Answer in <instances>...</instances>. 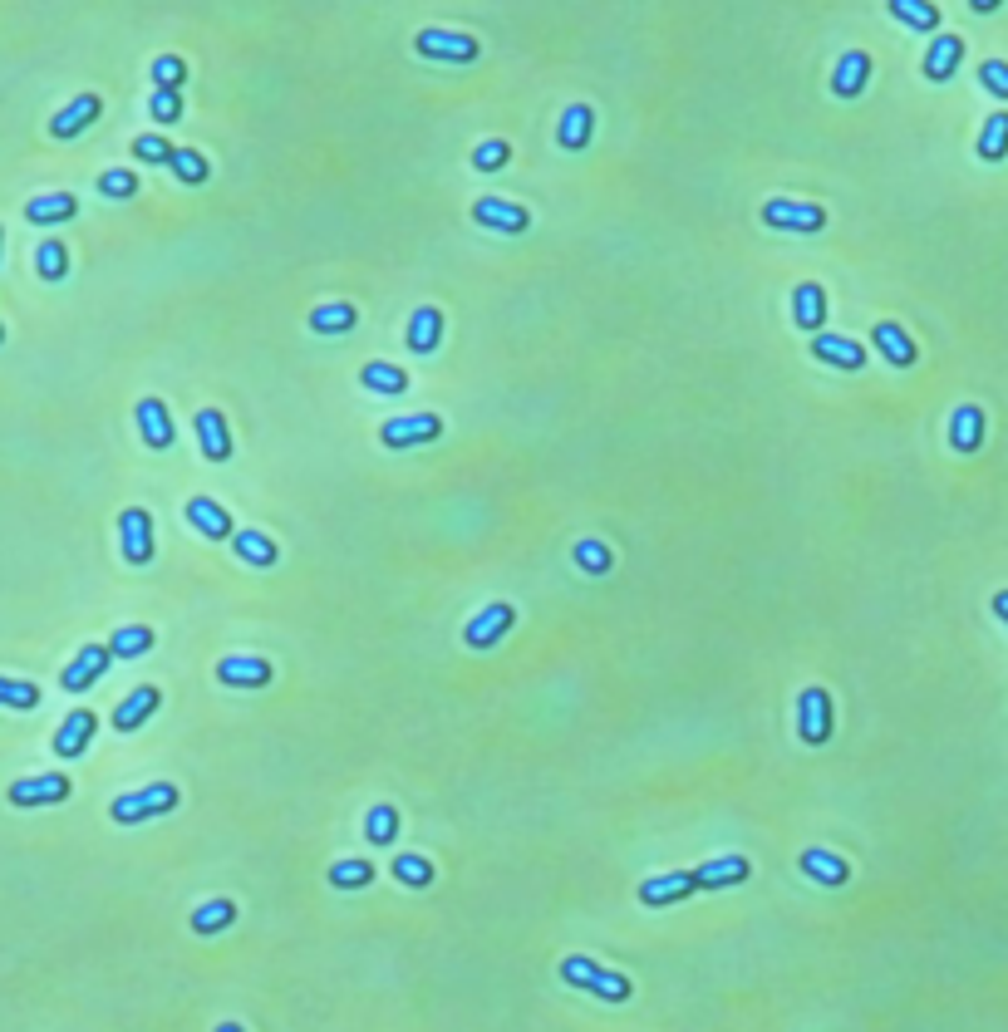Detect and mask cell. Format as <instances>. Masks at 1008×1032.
<instances>
[{"label":"cell","mask_w":1008,"mask_h":1032,"mask_svg":"<svg viewBox=\"0 0 1008 1032\" xmlns=\"http://www.w3.org/2000/svg\"><path fill=\"white\" fill-rule=\"evenodd\" d=\"M217 1032H241V1028H237V1023H222V1028H217Z\"/></svg>","instance_id":"cell-52"},{"label":"cell","mask_w":1008,"mask_h":1032,"mask_svg":"<svg viewBox=\"0 0 1008 1032\" xmlns=\"http://www.w3.org/2000/svg\"><path fill=\"white\" fill-rule=\"evenodd\" d=\"M158 703H163V693L153 684H143V688H133L128 698H123L119 708H114V728L119 733H133V728H143L153 713H158Z\"/></svg>","instance_id":"cell-25"},{"label":"cell","mask_w":1008,"mask_h":1032,"mask_svg":"<svg viewBox=\"0 0 1008 1032\" xmlns=\"http://www.w3.org/2000/svg\"><path fill=\"white\" fill-rule=\"evenodd\" d=\"M763 222L777 231H822L831 222L827 207L817 202H792V197H768L763 202Z\"/></svg>","instance_id":"cell-4"},{"label":"cell","mask_w":1008,"mask_h":1032,"mask_svg":"<svg viewBox=\"0 0 1008 1032\" xmlns=\"http://www.w3.org/2000/svg\"><path fill=\"white\" fill-rule=\"evenodd\" d=\"M119 546H123V561H128V566H148V561H153V512L128 507V512L119 516Z\"/></svg>","instance_id":"cell-8"},{"label":"cell","mask_w":1008,"mask_h":1032,"mask_svg":"<svg viewBox=\"0 0 1008 1032\" xmlns=\"http://www.w3.org/2000/svg\"><path fill=\"white\" fill-rule=\"evenodd\" d=\"M10 806H55L69 797V777L64 772H45V777H25V782H10Z\"/></svg>","instance_id":"cell-13"},{"label":"cell","mask_w":1008,"mask_h":1032,"mask_svg":"<svg viewBox=\"0 0 1008 1032\" xmlns=\"http://www.w3.org/2000/svg\"><path fill=\"white\" fill-rule=\"evenodd\" d=\"M812 359H822L827 369H841V374H856V369H866V344L861 340H846V335H812Z\"/></svg>","instance_id":"cell-10"},{"label":"cell","mask_w":1008,"mask_h":1032,"mask_svg":"<svg viewBox=\"0 0 1008 1032\" xmlns=\"http://www.w3.org/2000/svg\"><path fill=\"white\" fill-rule=\"evenodd\" d=\"M374 880V865L369 860H335L330 865V885L335 890H364Z\"/></svg>","instance_id":"cell-40"},{"label":"cell","mask_w":1008,"mask_h":1032,"mask_svg":"<svg viewBox=\"0 0 1008 1032\" xmlns=\"http://www.w3.org/2000/svg\"><path fill=\"white\" fill-rule=\"evenodd\" d=\"M99 192H104V197H114V202H128V197H138V172H128V168L99 172Z\"/></svg>","instance_id":"cell-43"},{"label":"cell","mask_w":1008,"mask_h":1032,"mask_svg":"<svg viewBox=\"0 0 1008 1032\" xmlns=\"http://www.w3.org/2000/svg\"><path fill=\"white\" fill-rule=\"evenodd\" d=\"M994 615L1008 625V590H999V595H994Z\"/></svg>","instance_id":"cell-51"},{"label":"cell","mask_w":1008,"mask_h":1032,"mask_svg":"<svg viewBox=\"0 0 1008 1032\" xmlns=\"http://www.w3.org/2000/svg\"><path fill=\"white\" fill-rule=\"evenodd\" d=\"M109 659H114V649H109V644H84V649L74 654V664L60 674V688H64V693H84V688H94L99 679H104Z\"/></svg>","instance_id":"cell-9"},{"label":"cell","mask_w":1008,"mask_h":1032,"mask_svg":"<svg viewBox=\"0 0 1008 1032\" xmlns=\"http://www.w3.org/2000/svg\"><path fill=\"white\" fill-rule=\"evenodd\" d=\"M797 865H802V875H807V880H817V885H827V890H836V885H846V880H851V865H846L841 856H831V851H822V846L802 851V856H797Z\"/></svg>","instance_id":"cell-26"},{"label":"cell","mask_w":1008,"mask_h":1032,"mask_svg":"<svg viewBox=\"0 0 1008 1032\" xmlns=\"http://www.w3.org/2000/svg\"><path fill=\"white\" fill-rule=\"evenodd\" d=\"M443 340V310L438 305H418L409 315V349L414 354H433Z\"/></svg>","instance_id":"cell-28"},{"label":"cell","mask_w":1008,"mask_h":1032,"mask_svg":"<svg viewBox=\"0 0 1008 1032\" xmlns=\"http://www.w3.org/2000/svg\"><path fill=\"white\" fill-rule=\"evenodd\" d=\"M148 114H153V123H178L182 118V89H153Z\"/></svg>","instance_id":"cell-47"},{"label":"cell","mask_w":1008,"mask_h":1032,"mask_svg":"<svg viewBox=\"0 0 1008 1032\" xmlns=\"http://www.w3.org/2000/svg\"><path fill=\"white\" fill-rule=\"evenodd\" d=\"M99 114H104V99H99V94H79L74 104H64L60 114L50 118V133H55V138H79Z\"/></svg>","instance_id":"cell-21"},{"label":"cell","mask_w":1008,"mask_h":1032,"mask_svg":"<svg viewBox=\"0 0 1008 1032\" xmlns=\"http://www.w3.org/2000/svg\"><path fill=\"white\" fill-rule=\"evenodd\" d=\"M443 433V418L438 413H409V418H389L379 428V443L384 448H423Z\"/></svg>","instance_id":"cell-7"},{"label":"cell","mask_w":1008,"mask_h":1032,"mask_svg":"<svg viewBox=\"0 0 1008 1032\" xmlns=\"http://www.w3.org/2000/svg\"><path fill=\"white\" fill-rule=\"evenodd\" d=\"M133 418H138V433H143V443H148L153 453H168V448H173L178 428H173V413H168L163 399H138Z\"/></svg>","instance_id":"cell-12"},{"label":"cell","mask_w":1008,"mask_h":1032,"mask_svg":"<svg viewBox=\"0 0 1008 1032\" xmlns=\"http://www.w3.org/2000/svg\"><path fill=\"white\" fill-rule=\"evenodd\" d=\"M473 222L487 231H507V236H522L532 227V212L517 207V202H502V197H477L473 202Z\"/></svg>","instance_id":"cell-11"},{"label":"cell","mask_w":1008,"mask_h":1032,"mask_svg":"<svg viewBox=\"0 0 1008 1032\" xmlns=\"http://www.w3.org/2000/svg\"><path fill=\"white\" fill-rule=\"evenodd\" d=\"M182 516H187V521H192L207 541H227V536H237V531H232V516L222 512L212 497H192V502L182 507Z\"/></svg>","instance_id":"cell-27"},{"label":"cell","mask_w":1008,"mask_h":1032,"mask_svg":"<svg viewBox=\"0 0 1008 1032\" xmlns=\"http://www.w3.org/2000/svg\"><path fill=\"white\" fill-rule=\"evenodd\" d=\"M576 566H581L586 575H610L615 556H610L605 541H581V546H576Z\"/></svg>","instance_id":"cell-44"},{"label":"cell","mask_w":1008,"mask_h":1032,"mask_svg":"<svg viewBox=\"0 0 1008 1032\" xmlns=\"http://www.w3.org/2000/svg\"><path fill=\"white\" fill-rule=\"evenodd\" d=\"M168 168L178 172V182H187V187H202V182L212 177V168H207V158H202L197 148H178Z\"/></svg>","instance_id":"cell-41"},{"label":"cell","mask_w":1008,"mask_h":1032,"mask_svg":"<svg viewBox=\"0 0 1008 1032\" xmlns=\"http://www.w3.org/2000/svg\"><path fill=\"white\" fill-rule=\"evenodd\" d=\"M94 733H99V718H94L89 708H74V713L60 723V733H55V757H64V762L79 757L84 747L94 743Z\"/></svg>","instance_id":"cell-17"},{"label":"cell","mask_w":1008,"mask_h":1032,"mask_svg":"<svg viewBox=\"0 0 1008 1032\" xmlns=\"http://www.w3.org/2000/svg\"><path fill=\"white\" fill-rule=\"evenodd\" d=\"M984 443V408L979 403H959L949 418V448L954 453H979Z\"/></svg>","instance_id":"cell-23"},{"label":"cell","mask_w":1008,"mask_h":1032,"mask_svg":"<svg viewBox=\"0 0 1008 1032\" xmlns=\"http://www.w3.org/2000/svg\"><path fill=\"white\" fill-rule=\"evenodd\" d=\"M561 978H566L571 988H586L591 998H605V1003H630V998H635V983H630V978L605 969V964H595L586 954L561 959Z\"/></svg>","instance_id":"cell-1"},{"label":"cell","mask_w":1008,"mask_h":1032,"mask_svg":"<svg viewBox=\"0 0 1008 1032\" xmlns=\"http://www.w3.org/2000/svg\"><path fill=\"white\" fill-rule=\"evenodd\" d=\"M359 384H364L369 394H404V389H409V374H404L399 364H389V359H369V364L359 369Z\"/></svg>","instance_id":"cell-32"},{"label":"cell","mask_w":1008,"mask_h":1032,"mask_svg":"<svg viewBox=\"0 0 1008 1032\" xmlns=\"http://www.w3.org/2000/svg\"><path fill=\"white\" fill-rule=\"evenodd\" d=\"M35 271H40V281H64L69 276V246L64 241H40L35 246Z\"/></svg>","instance_id":"cell-37"},{"label":"cell","mask_w":1008,"mask_h":1032,"mask_svg":"<svg viewBox=\"0 0 1008 1032\" xmlns=\"http://www.w3.org/2000/svg\"><path fill=\"white\" fill-rule=\"evenodd\" d=\"M74 212H79L74 192H45V197H30V202H25V217H30L35 227H55V222H69Z\"/></svg>","instance_id":"cell-30"},{"label":"cell","mask_w":1008,"mask_h":1032,"mask_svg":"<svg viewBox=\"0 0 1008 1032\" xmlns=\"http://www.w3.org/2000/svg\"><path fill=\"white\" fill-rule=\"evenodd\" d=\"M217 679L227 688H266L271 684V664L256 659V654H232L217 664Z\"/></svg>","instance_id":"cell-22"},{"label":"cell","mask_w":1008,"mask_h":1032,"mask_svg":"<svg viewBox=\"0 0 1008 1032\" xmlns=\"http://www.w3.org/2000/svg\"><path fill=\"white\" fill-rule=\"evenodd\" d=\"M232 551H237V556H241V561H246V566H256V571H271V566L281 561V551H276V541H271L266 531H251V526H246V531H237V536H232Z\"/></svg>","instance_id":"cell-29"},{"label":"cell","mask_w":1008,"mask_h":1032,"mask_svg":"<svg viewBox=\"0 0 1008 1032\" xmlns=\"http://www.w3.org/2000/svg\"><path fill=\"white\" fill-rule=\"evenodd\" d=\"M0 340H5V325H0Z\"/></svg>","instance_id":"cell-53"},{"label":"cell","mask_w":1008,"mask_h":1032,"mask_svg":"<svg viewBox=\"0 0 1008 1032\" xmlns=\"http://www.w3.org/2000/svg\"><path fill=\"white\" fill-rule=\"evenodd\" d=\"M886 10L910 30H940V10L930 0H890Z\"/></svg>","instance_id":"cell-34"},{"label":"cell","mask_w":1008,"mask_h":1032,"mask_svg":"<svg viewBox=\"0 0 1008 1032\" xmlns=\"http://www.w3.org/2000/svg\"><path fill=\"white\" fill-rule=\"evenodd\" d=\"M394 836H399V811L389 802L369 806V816H364V841H369V846H389Z\"/></svg>","instance_id":"cell-35"},{"label":"cell","mask_w":1008,"mask_h":1032,"mask_svg":"<svg viewBox=\"0 0 1008 1032\" xmlns=\"http://www.w3.org/2000/svg\"><path fill=\"white\" fill-rule=\"evenodd\" d=\"M178 802H182V792L173 782H153V787H143V792L119 797V802L109 806V816H114L119 826H138V821H148V816H168Z\"/></svg>","instance_id":"cell-2"},{"label":"cell","mask_w":1008,"mask_h":1032,"mask_svg":"<svg viewBox=\"0 0 1008 1032\" xmlns=\"http://www.w3.org/2000/svg\"><path fill=\"white\" fill-rule=\"evenodd\" d=\"M979 84H984L994 99H1008V64L1004 59H984V64H979Z\"/></svg>","instance_id":"cell-50"},{"label":"cell","mask_w":1008,"mask_h":1032,"mask_svg":"<svg viewBox=\"0 0 1008 1032\" xmlns=\"http://www.w3.org/2000/svg\"><path fill=\"white\" fill-rule=\"evenodd\" d=\"M748 875H753L748 856H718V860H704V865L694 870L699 890H728V885H743Z\"/></svg>","instance_id":"cell-24"},{"label":"cell","mask_w":1008,"mask_h":1032,"mask_svg":"<svg viewBox=\"0 0 1008 1032\" xmlns=\"http://www.w3.org/2000/svg\"><path fill=\"white\" fill-rule=\"evenodd\" d=\"M517 625V605H507V600H492V605H482L473 620L463 625V644L468 649H492V644H502L507 639V630Z\"/></svg>","instance_id":"cell-3"},{"label":"cell","mask_w":1008,"mask_h":1032,"mask_svg":"<svg viewBox=\"0 0 1008 1032\" xmlns=\"http://www.w3.org/2000/svg\"><path fill=\"white\" fill-rule=\"evenodd\" d=\"M0 703L5 708H40V688L25 679H0Z\"/></svg>","instance_id":"cell-48"},{"label":"cell","mask_w":1008,"mask_h":1032,"mask_svg":"<svg viewBox=\"0 0 1008 1032\" xmlns=\"http://www.w3.org/2000/svg\"><path fill=\"white\" fill-rule=\"evenodd\" d=\"M359 325V310L350 300H335V305H320L310 310V335H345Z\"/></svg>","instance_id":"cell-33"},{"label":"cell","mask_w":1008,"mask_h":1032,"mask_svg":"<svg viewBox=\"0 0 1008 1032\" xmlns=\"http://www.w3.org/2000/svg\"><path fill=\"white\" fill-rule=\"evenodd\" d=\"M1008 153V114H994L989 123H984V133H979V158L984 163H1004Z\"/></svg>","instance_id":"cell-39"},{"label":"cell","mask_w":1008,"mask_h":1032,"mask_svg":"<svg viewBox=\"0 0 1008 1032\" xmlns=\"http://www.w3.org/2000/svg\"><path fill=\"white\" fill-rule=\"evenodd\" d=\"M182 79H187V64L178 55L153 59V89H182Z\"/></svg>","instance_id":"cell-49"},{"label":"cell","mask_w":1008,"mask_h":1032,"mask_svg":"<svg viewBox=\"0 0 1008 1032\" xmlns=\"http://www.w3.org/2000/svg\"><path fill=\"white\" fill-rule=\"evenodd\" d=\"M797 733H802V743L822 747L831 738V698L827 688H802L797 693Z\"/></svg>","instance_id":"cell-6"},{"label":"cell","mask_w":1008,"mask_h":1032,"mask_svg":"<svg viewBox=\"0 0 1008 1032\" xmlns=\"http://www.w3.org/2000/svg\"><path fill=\"white\" fill-rule=\"evenodd\" d=\"M197 443H202V458L207 462H227L232 458V428L217 408H197Z\"/></svg>","instance_id":"cell-15"},{"label":"cell","mask_w":1008,"mask_h":1032,"mask_svg":"<svg viewBox=\"0 0 1008 1032\" xmlns=\"http://www.w3.org/2000/svg\"><path fill=\"white\" fill-rule=\"evenodd\" d=\"M394 880L409 885V890H423V885H433V865H428V856H399L394 860Z\"/></svg>","instance_id":"cell-42"},{"label":"cell","mask_w":1008,"mask_h":1032,"mask_svg":"<svg viewBox=\"0 0 1008 1032\" xmlns=\"http://www.w3.org/2000/svg\"><path fill=\"white\" fill-rule=\"evenodd\" d=\"M792 320H797V330L822 335V325H827V290L817 286V281H802V286L792 290Z\"/></svg>","instance_id":"cell-18"},{"label":"cell","mask_w":1008,"mask_h":1032,"mask_svg":"<svg viewBox=\"0 0 1008 1032\" xmlns=\"http://www.w3.org/2000/svg\"><path fill=\"white\" fill-rule=\"evenodd\" d=\"M699 890V880H694V870H674V875H654V880H645L640 885V905H650V910H659V905H679V900H689Z\"/></svg>","instance_id":"cell-14"},{"label":"cell","mask_w":1008,"mask_h":1032,"mask_svg":"<svg viewBox=\"0 0 1008 1032\" xmlns=\"http://www.w3.org/2000/svg\"><path fill=\"white\" fill-rule=\"evenodd\" d=\"M871 344L886 354V364L890 369H910L915 359H920V344L910 340V330H900L895 320H881L876 330H871Z\"/></svg>","instance_id":"cell-16"},{"label":"cell","mask_w":1008,"mask_h":1032,"mask_svg":"<svg viewBox=\"0 0 1008 1032\" xmlns=\"http://www.w3.org/2000/svg\"><path fill=\"white\" fill-rule=\"evenodd\" d=\"M109 649H114V659H138V654L153 649V630L148 625H123V630H114Z\"/></svg>","instance_id":"cell-38"},{"label":"cell","mask_w":1008,"mask_h":1032,"mask_svg":"<svg viewBox=\"0 0 1008 1032\" xmlns=\"http://www.w3.org/2000/svg\"><path fill=\"white\" fill-rule=\"evenodd\" d=\"M866 79H871V55L866 50H846L836 59V69H831V94L836 99H856L866 89Z\"/></svg>","instance_id":"cell-19"},{"label":"cell","mask_w":1008,"mask_h":1032,"mask_svg":"<svg viewBox=\"0 0 1008 1032\" xmlns=\"http://www.w3.org/2000/svg\"><path fill=\"white\" fill-rule=\"evenodd\" d=\"M173 143L163 138V133H143V138H133V158L138 163H173Z\"/></svg>","instance_id":"cell-46"},{"label":"cell","mask_w":1008,"mask_h":1032,"mask_svg":"<svg viewBox=\"0 0 1008 1032\" xmlns=\"http://www.w3.org/2000/svg\"><path fill=\"white\" fill-rule=\"evenodd\" d=\"M507 163H512V143H507V138H487V143H477V153H473L477 172H497V168H507Z\"/></svg>","instance_id":"cell-45"},{"label":"cell","mask_w":1008,"mask_h":1032,"mask_svg":"<svg viewBox=\"0 0 1008 1032\" xmlns=\"http://www.w3.org/2000/svg\"><path fill=\"white\" fill-rule=\"evenodd\" d=\"M595 138V114L586 109V104H571L566 114H561V128H556V143L566 148V153H581L586 143Z\"/></svg>","instance_id":"cell-31"},{"label":"cell","mask_w":1008,"mask_h":1032,"mask_svg":"<svg viewBox=\"0 0 1008 1032\" xmlns=\"http://www.w3.org/2000/svg\"><path fill=\"white\" fill-rule=\"evenodd\" d=\"M232 919H237L232 900H207L202 910H192V934H222V929H232Z\"/></svg>","instance_id":"cell-36"},{"label":"cell","mask_w":1008,"mask_h":1032,"mask_svg":"<svg viewBox=\"0 0 1008 1032\" xmlns=\"http://www.w3.org/2000/svg\"><path fill=\"white\" fill-rule=\"evenodd\" d=\"M414 50L423 59H438V64H473L477 40L473 35H458V30H418Z\"/></svg>","instance_id":"cell-5"},{"label":"cell","mask_w":1008,"mask_h":1032,"mask_svg":"<svg viewBox=\"0 0 1008 1032\" xmlns=\"http://www.w3.org/2000/svg\"><path fill=\"white\" fill-rule=\"evenodd\" d=\"M959 59H964V40H959V35H935V45L920 59V74H925L930 84H945V79H954Z\"/></svg>","instance_id":"cell-20"}]
</instances>
